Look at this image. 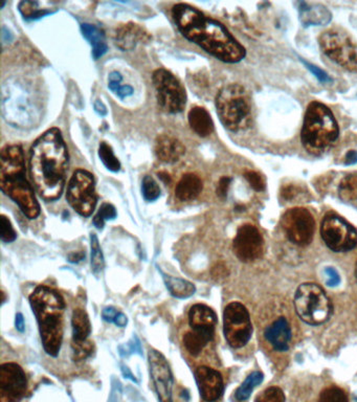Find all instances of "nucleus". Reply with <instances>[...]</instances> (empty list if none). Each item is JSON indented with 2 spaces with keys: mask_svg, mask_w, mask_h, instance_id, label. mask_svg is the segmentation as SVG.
<instances>
[{
  "mask_svg": "<svg viewBox=\"0 0 357 402\" xmlns=\"http://www.w3.org/2000/svg\"><path fill=\"white\" fill-rule=\"evenodd\" d=\"M172 17L178 31L186 39L197 44L218 60L238 63L246 56V51L227 27L198 8L187 4L172 8Z\"/></svg>",
  "mask_w": 357,
  "mask_h": 402,
  "instance_id": "f257e3e1",
  "label": "nucleus"
},
{
  "mask_svg": "<svg viewBox=\"0 0 357 402\" xmlns=\"http://www.w3.org/2000/svg\"><path fill=\"white\" fill-rule=\"evenodd\" d=\"M69 150L58 128L48 129L29 151V173L38 194L46 201L60 199L69 171Z\"/></svg>",
  "mask_w": 357,
  "mask_h": 402,
  "instance_id": "f03ea898",
  "label": "nucleus"
},
{
  "mask_svg": "<svg viewBox=\"0 0 357 402\" xmlns=\"http://www.w3.org/2000/svg\"><path fill=\"white\" fill-rule=\"evenodd\" d=\"M0 189L29 219L40 215V206L25 173V153L20 145H6L0 153Z\"/></svg>",
  "mask_w": 357,
  "mask_h": 402,
  "instance_id": "7ed1b4c3",
  "label": "nucleus"
},
{
  "mask_svg": "<svg viewBox=\"0 0 357 402\" xmlns=\"http://www.w3.org/2000/svg\"><path fill=\"white\" fill-rule=\"evenodd\" d=\"M29 304L37 319L44 351L50 356H58L63 340L65 299L58 291L41 285L29 295Z\"/></svg>",
  "mask_w": 357,
  "mask_h": 402,
  "instance_id": "20e7f679",
  "label": "nucleus"
},
{
  "mask_svg": "<svg viewBox=\"0 0 357 402\" xmlns=\"http://www.w3.org/2000/svg\"><path fill=\"white\" fill-rule=\"evenodd\" d=\"M339 135V125L332 112L320 102H311L306 110L301 133L306 150L312 154L324 152L337 142Z\"/></svg>",
  "mask_w": 357,
  "mask_h": 402,
  "instance_id": "39448f33",
  "label": "nucleus"
},
{
  "mask_svg": "<svg viewBox=\"0 0 357 402\" xmlns=\"http://www.w3.org/2000/svg\"><path fill=\"white\" fill-rule=\"evenodd\" d=\"M217 114L225 128L233 133L245 130L252 124V101L242 85L222 87L215 99Z\"/></svg>",
  "mask_w": 357,
  "mask_h": 402,
  "instance_id": "423d86ee",
  "label": "nucleus"
},
{
  "mask_svg": "<svg viewBox=\"0 0 357 402\" xmlns=\"http://www.w3.org/2000/svg\"><path fill=\"white\" fill-rule=\"evenodd\" d=\"M295 307L302 321L309 325L323 324L332 312L330 300L314 283H305L297 288Z\"/></svg>",
  "mask_w": 357,
  "mask_h": 402,
  "instance_id": "0eeeda50",
  "label": "nucleus"
},
{
  "mask_svg": "<svg viewBox=\"0 0 357 402\" xmlns=\"http://www.w3.org/2000/svg\"><path fill=\"white\" fill-rule=\"evenodd\" d=\"M157 103L163 112L176 114L184 112L187 93L182 83L169 70L159 68L152 74Z\"/></svg>",
  "mask_w": 357,
  "mask_h": 402,
  "instance_id": "6e6552de",
  "label": "nucleus"
},
{
  "mask_svg": "<svg viewBox=\"0 0 357 402\" xmlns=\"http://www.w3.org/2000/svg\"><path fill=\"white\" fill-rule=\"evenodd\" d=\"M67 199L69 206L83 217H89L97 206V196L93 174L79 169L72 174L67 187Z\"/></svg>",
  "mask_w": 357,
  "mask_h": 402,
  "instance_id": "1a4fd4ad",
  "label": "nucleus"
},
{
  "mask_svg": "<svg viewBox=\"0 0 357 402\" xmlns=\"http://www.w3.org/2000/svg\"><path fill=\"white\" fill-rule=\"evenodd\" d=\"M321 48L329 59L349 70H357V50L345 32L333 29L324 32L318 38Z\"/></svg>",
  "mask_w": 357,
  "mask_h": 402,
  "instance_id": "9d476101",
  "label": "nucleus"
},
{
  "mask_svg": "<svg viewBox=\"0 0 357 402\" xmlns=\"http://www.w3.org/2000/svg\"><path fill=\"white\" fill-rule=\"evenodd\" d=\"M321 236L333 252L345 253L357 246V231L345 219L333 213L325 215L321 225Z\"/></svg>",
  "mask_w": 357,
  "mask_h": 402,
  "instance_id": "9b49d317",
  "label": "nucleus"
},
{
  "mask_svg": "<svg viewBox=\"0 0 357 402\" xmlns=\"http://www.w3.org/2000/svg\"><path fill=\"white\" fill-rule=\"evenodd\" d=\"M223 333L225 340L233 348H242L250 342L252 325L245 306L233 302L223 312Z\"/></svg>",
  "mask_w": 357,
  "mask_h": 402,
  "instance_id": "f8f14e48",
  "label": "nucleus"
},
{
  "mask_svg": "<svg viewBox=\"0 0 357 402\" xmlns=\"http://www.w3.org/2000/svg\"><path fill=\"white\" fill-rule=\"evenodd\" d=\"M281 225L287 239L295 246L311 243L316 222L309 210L304 208H290L282 217Z\"/></svg>",
  "mask_w": 357,
  "mask_h": 402,
  "instance_id": "ddd939ff",
  "label": "nucleus"
},
{
  "mask_svg": "<svg viewBox=\"0 0 357 402\" xmlns=\"http://www.w3.org/2000/svg\"><path fill=\"white\" fill-rule=\"evenodd\" d=\"M150 375L159 402H173L174 380L171 368L163 353L151 349L148 353Z\"/></svg>",
  "mask_w": 357,
  "mask_h": 402,
  "instance_id": "4468645a",
  "label": "nucleus"
},
{
  "mask_svg": "<svg viewBox=\"0 0 357 402\" xmlns=\"http://www.w3.org/2000/svg\"><path fill=\"white\" fill-rule=\"evenodd\" d=\"M27 389V376L20 366L15 363L0 366V402H19Z\"/></svg>",
  "mask_w": 357,
  "mask_h": 402,
  "instance_id": "2eb2a0df",
  "label": "nucleus"
},
{
  "mask_svg": "<svg viewBox=\"0 0 357 402\" xmlns=\"http://www.w3.org/2000/svg\"><path fill=\"white\" fill-rule=\"evenodd\" d=\"M233 250L236 257L242 262H252L262 257L264 240L255 225H243L236 234Z\"/></svg>",
  "mask_w": 357,
  "mask_h": 402,
  "instance_id": "dca6fc26",
  "label": "nucleus"
},
{
  "mask_svg": "<svg viewBox=\"0 0 357 402\" xmlns=\"http://www.w3.org/2000/svg\"><path fill=\"white\" fill-rule=\"evenodd\" d=\"M195 380L203 401L213 402L220 398L224 386L222 375L218 371L207 366H201L195 372Z\"/></svg>",
  "mask_w": 357,
  "mask_h": 402,
  "instance_id": "f3484780",
  "label": "nucleus"
},
{
  "mask_svg": "<svg viewBox=\"0 0 357 402\" xmlns=\"http://www.w3.org/2000/svg\"><path fill=\"white\" fill-rule=\"evenodd\" d=\"M189 324L195 333L209 336L213 340L217 324L216 314L205 304H195L189 311Z\"/></svg>",
  "mask_w": 357,
  "mask_h": 402,
  "instance_id": "a211bd4d",
  "label": "nucleus"
},
{
  "mask_svg": "<svg viewBox=\"0 0 357 402\" xmlns=\"http://www.w3.org/2000/svg\"><path fill=\"white\" fill-rule=\"evenodd\" d=\"M151 36L148 32L137 23L129 22L116 29L114 41L122 51H133L137 44L148 42Z\"/></svg>",
  "mask_w": 357,
  "mask_h": 402,
  "instance_id": "6ab92c4d",
  "label": "nucleus"
},
{
  "mask_svg": "<svg viewBox=\"0 0 357 402\" xmlns=\"http://www.w3.org/2000/svg\"><path fill=\"white\" fill-rule=\"evenodd\" d=\"M155 154L165 163H175L186 154V147L175 136L161 134L155 140Z\"/></svg>",
  "mask_w": 357,
  "mask_h": 402,
  "instance_id": "aec40b11",
  "label": "nucleus"
},
{
  "mask_svg": "<svg viewBox=\"0 0 357 402\" xmlns=\"http://www.w3.org/2000/svg\"><path fill=\"white\" fill-rule=\"evenodd\" d=\"M265 337L278 351H287L291 340V330L285 318H279L269 325L264 333Z\"/></svg>",
  "mask_w": 357,
  "mask_h": 402,
  "instance_id": "412c9836",
  "label": "nucleus"
},
{
  "mask_svg": "<svg viewBox=\"0 0 357 402\" xmlns=\"http://www.w3.org/2000/svg\"><path fill=\"white\" fill-rule=\"evenodd\" d=\"M203 190L201 178L195 173L184 174L175 188V196L180 201H195Z\"/></svg>",
  "mask_w": 357,
  "mask_h": 402,
  "instance_id": "4be33fe9",
  "label": "nucleus"
},
{
  "mask_svg": "<svg viewBox=\"0 0 357 402\" xmlns=\"http://www.w3.org/2000/svg\"><path fill=\"white\" fill-rule=\"evenodd\" d=\"M189 124L191 129L197 135L201 138H207L211 135L214 131V122L212 120L211 114L203 107H193L188 114Z\"/></svg>",
  "mask_w": 357,
  "mask_h": 402,
  "instance_id": "5701e85b",
  "label": "nucleus"
},
{
  "mask_svg": "<svg viewBox=\"0 0 357 402\" xmlns=\"http://www.w3.org/2000/svg\"><path fill=\"white\" fill-rule=\"evenodd\" d=\"M81 31L85 39L93 46V56L95 60L103 57L108 50L104 32L97 25H89V23L81 25Z\"/></svg>",
  "mask_w": 357,
  "mask_h": 402,
  "instance_id": "b1692460",
  "label": "nucleus"
},
{
  "mask_svg": "<svg viewBox=\"0 0 357 402\" xmlns=\"http://www.w3.org/2000/svg\"><path fill=\"white\" fill-rule=\"evenodd\" d=\"M159 268V272L163 276L166 287H167L168 290L170 291V293L173 297L182 300L189 299V297H192L196 293V287L193 283L184 280V279L173 278V276L165 274L161 268Z\"/></svg>",
  "mask_w": 357,
  "mask_h": 402,
  "instance_id": "393cba45",
  "label": "nucleus"
},
{
  "mask_svg": "<svg viewBox=\"0 0 357 402\" xmlns=\"http://www.w3.org/2000/svg\"><path fill=\"white\" fill-rule=\"evenodd\" d=\"M72 342H84L91 333V323L88 314L83 309H74L72 318Z\"/></svg>",
  "mask_w": 357,
  "mask_h": 402,
  "instance_id": "a878e982",
  "label": "nucleus"
},
{
  "mask_svg": "<svg viewBox=\"0 0 357 402\" xmlns=\"http://www.w3.org/2000/svg\"><path fill=\"white\" fill-rule=\"evenodd\" d=\"M303 4L305 8H299V13H301V20L305 25H326L330 21V12L325 6H320V4H314V6Z\"/></svg>",
  "mask_w": 357,
  "mask_h": 402,
  "instance_id": "bb28decb",
  "label": "nucleus"
},
{
  "mask_svg": "<svg viewBox=\"0 0 357 402\" xmlns=\"http://www.w3.org/2000/svg\"><path fill=\"white\" fill-rule=\"evenodd\" d=\"M212 338L209 336L201 335V333H195V331H189L182 337L184 348L192 356H198L203 352L205 347L211 342Z\"/></svg>",
  "mask_w": 357,
  "mask_h": 402,
  "instance_id": "cd10ccee",
  "label": "nucleus"
},
{
  "mask_svg": "<svg viewBox=\"0 0 357 402\" xmlns=\"http://www.w3.org/2000/svg\"><path fill=\"white\" fill-rule=\"evenodd\" d=\"M263 378H264V375L261 372H252V374H250L246 377V380L242 382L241 386L236 391V398H237V401H248L250 394H252V390L263 382Z\"/></svg>",
  "mask_w": 357,
  "mask_h": 402,
  "instance_id": "c85d7f7f",
  "label": "nucleus"
},
{
  "mask_svg": "<svg viewBox=\"0 0 357 402\" xmlns=\"http://www.w3.org/2000/svg\"><path fill=\"white\" fill-rule=\"evenodd\" d=\"M90 267L91 272L95 276H99L103 272L105 267V260H104L103 253H102L101 246H100L99 239L95 234L90 235Z\"/></svg>",
  "mask_w": 357,
  "mask_h": 402,
  "instance_id": "c756f323",
  "label": "nucleus"
},
{
  "mask_svg": "<svg viewBox=\"0 0 357 402\" xmlns=\"http://www.w3.org/2000/svg\"><path fill=\"white\" fill-rule=\"evenodd\" d=\"M339 195L343 201H357V172L345 176L339 187Z\"/></svg>",
  "mask_w": 357,
  "mask_h": 402,
  "instance_id": "7c9ffc66",
  "label": "nucleus"
},
{
  "mask_svg": "<svg viewBox=\"0 0 357 402\" xmlns=\"http://www.w3.org/2000/svg\"><path fill=\"white\" fill-rule=\"evenodd\" d=\"M99 157L106 168L112 172H119L121 170V163L114 155L112 146L106 142H102L99 147Z\"/></svg>",
  "mask_w": 357,
  "mask_h": 402,
  "instance_id": "2f4dec72",
  "label": "nucleus"
},
{
  "mask_svg": "<svg viewBox=\"0 0 357 402\" xmlns=\"http://www.w3.org/2000/svg\"><path fill=\"white\" fill-rule=\"evenodd\" d=\"M118 216L116 208L110 203H103L93 217V223L97 229H103L107 220H114Z\"/></svg>",
  "mask_w": 357,
  "mask_h": 402,
  "instance_id": "473e14b6",
  "label": "nucleus"
},
{
  "mask_svg": "<svg viewBox=\"0 0 357 402\" xmlns=\"http://www.w3.org/2000/svg\"><path fill=\"white\" fill-rule=\"evenodd\" d=\"M38 6H39V4L37 1H27H27H21L18 6L19 12L22 14L25 19L41 18V17L52 13L50 11L46 10V8L40 10Z\"/></svg>",
  "mask_w": 357,
  "mask_h": 402,
  "instance_id": "72a5a7b5",
  "label": "nucleus"
},
{
  "mask_svg": "<svg viewBox=\"0 0 357 402\" xmlns=\"http://www.w3.org/2000/svg\"><path fill=\"white\" fill-rule=\"evenodd\" d=\"M161 188L159 184L155 182L154 178L150 175H146L142 182V194L144 201L152 202L156 201L161 196Z\"/></svg>",
  "mask_w": 357,
  "mask_h": 402,
  "instance_id": "f704fd0d",
  "label": "nucleus"
},
{
  "mask_svg": "<svg viewBox=\"0 0 357 402\" xmlns=\"http://www.w3.org/2000/svg\"><path fill=\"white\" fill-rule=\"evenodd\" d=\"M72 359L74 361H82L85 359H88L91 356L95 350V347H93V342L90 340H87L84 342H72Z\"/></svg>",
  "mask_w": 357,
  "mask_h": 402,
  "instance_id": "c9c22d12",
  "label": "nucleus"
},
{
  "mask_svg": "<svg viewBox=\"0 0 357 402\" xmlns=\"http://www.w3.org/2000/svg\"><path fill=\"white\" fill-rule=\"evenodd\" d=\"M318 402H349L345 391L337 387H329L320 395Z\"/></svg>",
  "mask_w": 357,
  "mask_h": 402,
  "instance_id": "e433bc0d",
  "label": "nucleus"
},
{
  "mask_svg": "<svg viewBox=\"0 0 357 402\" xmlns=\"http://www.w3.org/2000/svg\"><path fill=\"white\" fill-rule=\"evenodd\" d=\"M17 238L16 232L8 217L1 215L0 217V239L4 243H11Z\"/></svg>",
  "mask_w": 357,
  "mask_h": 402,
  "instance_id": "4c0bfd02",
  "label": "nucleus"
},
{
  "mask_svg": "<svg viewBox=\"0 0 357 402\" xmlns=\"http://www.w3.org/2000/svg\"><path fill=\"white\" fill-rule=\"evenodd\" d=\"M255 402H285V395L278 387H271L263 391Z\"/></svg>",
  "mask_w": 357,
  "mask_h": 402,
  "instance_id": "58836bf2",
  "label": "nucleus"
},
{
  "mask_svg": "<svg viewBox=\"0 0 357 402\" xmlns=\"http://www.w3.org/2000/svg\"><path fill=\"white\" fill-rule=\"evenodd\" d=\"M119 351H120V355L122 357H127L129 355L135 354V353L143 356L141 342H140L139 337L135 335L127 344L119 347Z\"/></svg>",
  "mask_w": 357,
  "mask_h": 402,
  "instance_id": "ea45409f",
  "label": "nucleus"
},
{
  "mask_svg": "<svg viewBox=\"0 0 357 402\" xmlns=\"http://www.w3.org/2000/svg\"><path fill=\"white\" fill-rule=\"evenodd\" d=\"M244 177L245 180H248V184L250 186L254 189L255 191H258V192H261V191L264 190L265 189V182L264 180H263L262 175L259 174L258 172L256 171H248L244 173Z\"/></svg>",
  "mask_w": 357,
  "mask_h": 402,
  "instance_id": "a19ab883",
  "label": "nucleus"
},
{
  "mask_svg": "<svg viewBox=\"0 0 357 402\" xmlns=\"http://www.w3.org/2000/svg\"><path fill=\"white\" fill-rule=\"evenodd\" d=\"M122 80V74H121L120 72H110L109 76H108V87H109L110 91H114V93H118Z\"/></svg>",
  "mask_w": 357,
  "mask_h": 402,
  "instance_id": "79ce46f5",
  "label": "nucleus"
},
{
  "mask_svg": "<svg viewBox=\"0 0 357 402\" xmlns=\"http://www.w3.org/2000/svg\"><path fill=\"white\" fill-rule=\"evenodd\" d=\"M304 65H306V67H308V69L310 70V72H312V74H314V76H316V78L318 79V80L322 81V82L326 83V82H331V79L330 76H328V74H326V72H324V70L321 69V68H318V67H316V65H310V63L308 62H305V61H303Z\"/></svg>",
  "mask_w": 357,
  "mask_h": 402,
  "instance_id": "37998d69",
  "label": "nucleus"
},
{
  "mask_svg": "<svg viewBox=\"0 0 357 402\" xmlns=\"http://www.w3.org/2000/svg\"><path fill=\"white\" fill-rule=\"evenodd\" d=\"M231 180L227 176H223L220 178L218 182V187H217V195H218L220 199H224L227 195V191H229V185H231Z\"/></svg>",
  "mask_w": 357,
  "mask_h": 402,
  "instance_id": "c03bdc74",
  "label": "nucleus"
},
{
  "mask_svg": "<svg viewBox=\"0 0 357 402\" xmlns=\"http://www.w3.org/2000/svg\"><path fill=\"white\" fill-rule=\"evenodd\" d=\"M120 311L116 309L114 307H105L102 311V319H103L105 322L107 323H114V320H116V316H118V314Z\"/></svg>",
  "mask_w": 357,
  "mask_h": 402,
  "instance_id": "a18cd8bd",
  "label": "nucleus"
},
{
  "mask_svg": "<svg viewBox=\"0 0 357 402\" xmlns=\"http://www.w3.org/2000/svg\"><path fill=\"white\" fill-rule=\"evenodd\" d=\"M325 274H326L327 276V284L330 285V286H337V285L339 284V276L337 270L328 267L325 270Z\"/></svg>",
  "mask_w": 357,
  "mask_h": 402,
  "instance_id": "49530a36",
  "label": "nucleus"
},
{
  "mask_svg": "<svg viewBox=\"0 0 357 402\" xmlns=\"http://www.w3.org/2000/svg\"><path fill=\"white\" fill-rule=\"evenodd\" d=\"M15 327H16L17 331H19V333H25V323L22 314H17L16 316H15Z\"/></svg>",
  "mask_w": 357,
  "mask_h": 402,
  "instance_id": "de8ad7c7",
  "label": "nucleus"
},
{
  "mask_svg": "<svg viewBox=\"0 0 357 402\" xmlns=\"http://www.w3.org/2000/svg\"><path fill=\"white\" fill-rule=\"evenodd\" d=\"M114 325L120 327V328H125L128 324V319L125 316L123 312H119L118 316H116V320H114Z\"/></svg>",
  "mask_w": 357,
  "mask_h": 402,
  "instance_id": "09e8293b",
  "label": "nucleus"
},
{
  "mask_svg": "<svg viewBox=\"0 0 357 402\" xmlns=\"http://www.w3.org/2000/svg\"><path fill=\"white\" fill-rule=\"evenodd\" d=\"M133 88L129 85H126V86H121L120 89H119L118 93H116V95L121 98V99H125L126 97H129V95H133Z\"/></svg>",
  "mask_w": 357,
  "mask_h": 402,
  "instance_id": "8fccbe9b",
  "label": "nucleus"
},
{
  "mask_svg": "<svg viewBox=\"0 0 357 402\" xmlns=\"http://www.w3.org/2000/svg\"><path fill=\"white\" fill-rule=\"evenodd\" d=\"M95 110L100 114V116H106L107 114V108L104 105L103 102L97 100L95 102Z\"/></svg>",
  "mask_w": 357,
  "mask_h": 402,
  "instance_id": "3c124183",
  "label": "nucleus"
},
{
  "mask_svg": "<svg viewBox=\"0 0 357 402\" xmlns=\"http://www.w3.org/2000/svg\"><path fill=\"white\" fill-rule=\"evenodd\" d=\"M357 163V152L356 151L351 150L346 155V165H354Z\"/></svg>",
  "mask_w": 357,
  "mask_h": 402,
  "instance_id": "603ef678",
  "label": "nucleus"
},
{
  "mask_svg": "<svg viewBox=\"0 0 357 402\" xmlns=\"http://www.w3.org/2000/svg\"><path fill=\"white\" fill-rule=\"evenodd\" d=\"M83 259H85V253L83 252L72 253V254L69 256V262L72 263L80 262Z\"/></svg>",
  "mask_w": 357,
  "mask_h": 402,
  "instance_id": "864d4df0",
  "label": "nucleus"
},
{
  "mask_svg": "<svg viewBox=\"0 0 357 402\" xmlns=\"http://www.w3.org/2000/svg\"><path fill=\"white\" fill-rule=\"evenodd\" d=\"M122 373L123 375L125 376V378H129V380H133V382H137V380H135L133 374L131 373L130 369L126 367V366H122Z\"/></svg>",
  "mask_w": 357,
  "mask_h": 402,
  "instance_id": "5fc2aeb1",
  "label": "nucleus"
},
{
  "mask_svg": "<svg viewBox=\"0 0 357 402\" xmlns=\"http://www.w3.org/2000/svg\"><path fill=\"white\" fill-rule=\"evenodd\" d=\"M356 281H357V263H356Z\"/></svg>",
  "mask_w": 357,
  "mask_h": 402,
  "instance_id": "6e6d98bb",
  "label": "nucleus"
}]
</instances>
